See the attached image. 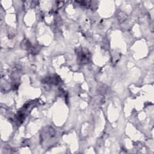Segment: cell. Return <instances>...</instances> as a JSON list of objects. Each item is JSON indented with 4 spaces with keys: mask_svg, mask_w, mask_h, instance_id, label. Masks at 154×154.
<instances>
[{
    "mask_svg": "<svg viewBox=\"0 0 154 154\" xmlns=\"http://www.w3.org/2000/svg\"><path fill=\"white\" fill-rule=\"evenodd\" d=\"M78 57L80 60V63H86L88 62L90 57L88 56L89 53L87 52V50L81 49L78 52Z\"/></svg>",
    "mask_w": 154,
    "mask_h": 154,
    "instance_id": "cell-1",
    "label": "cell"
}]
</instances>
